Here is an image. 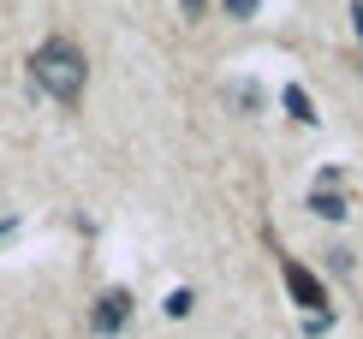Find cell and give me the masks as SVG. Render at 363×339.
I'll return each mask as SVG.
<instances>
[{"label": "cell", "instance_id": "2", "mask_svg": "<svg viewBox=\"0 0 363 339\" xmlns=\"http://www.w3.org/2000/svg\"><path fill=\"white\" fill-rule=\"evenodd\" d=\"M280 274H286V291H292V304H298V310L328 316V291H322V280H315L304 262H292V256H286V262H280Z\"/></svg>", "mask_w": 363, "mask_h": 339}, {"label": "cell", "instance_id": "4", "mask_svg": "<svg viewBox=\"0 0 363 339\" xmlns=\"http://www.w3.org/2000/svg\"><path fill=\"white\" fill-rule=\"evenodd\" d=\"M310 209L322 214V221H345V196H334V191H315V196H310Z\"/></svg>", "mask_w": 363, "mask_h": 339}, {"label": "cell", "instance_id": "7", "mask_svg": "<svg viewBox=\"0 0 363 339\" xmlns=\"http://www.w3.org/2000/svg\"><path fill=\"white\" fill-rule=\"evenodd\" d=\"M167 316H191V291H173V298H167Z\"/></svg>", "mask_w": 363, "mask_h": 339}, {"label": "cell", "instance_id": "5", "mask_svg": "<svg viewBox=\"0 0 363 339\" xmlns=\"http://www.w3.org/2000/svg\"><path fill=\"white\" fill-rule=\"evenodd\" d=\"M286 107H292V119H315V113H310V96H304V89H298V84L286 89Z\"/></svg>", "mask_w": 363, "mask_h": 339}, {"label": "cell", "instance_id": "3", "mask_svg": "<svg viewBox=\"0 0 363 339\" xmlns=\"http://www.w3.org/2000/svg\"><path fill=\"white\" fill-rule=\"evenodd\" d=\"M131 321V291H101L96 298V333H119Z\"/></svg>", "mask_w": 363, "mask_h": 339}, {"label": "cell", "instance_id": "6", "mask_svg": "<svg viewBox=\"0 0 363 339\" xmlns=\"http://www.w3.org/2000/svg\"><path fill=\"white\" fill-rule=\"evenodd\" d=\"M226 12H233V18H256V6H262V0H220Z\"/></svg>", "mask_w": 363, "mask_h": 339}, {"label": "cell", "instance_id": "8", "mask_svg": "<svg viewBox=\"0 0 363 339\" xmlns=\"http://www.w3.org/2000/svg\"><path fill=\"white\" fill-rule=\"evenodd\" d=\"M203 6L208 0H185V18H203Z\"/></svg>", "mask_w": 363, "mask_h": 339}, {"label": "cell", "instance_id": "1", "mask_svg": "<svg viewBox=\"0 0 363 339\" xmlns=\"http://www.w3.org/2000/svg\"><path fill=\"white\" fill-rule=\"evenodd\" d=\"M30 72H36V84L48 89L54 101H66V107H78V96H84V84H89L84 48H78V42H66V36L42 42V48H36V60H30Z\"/></svg>", "mask_w": 363, "mask_h": 339}]
</instances>
